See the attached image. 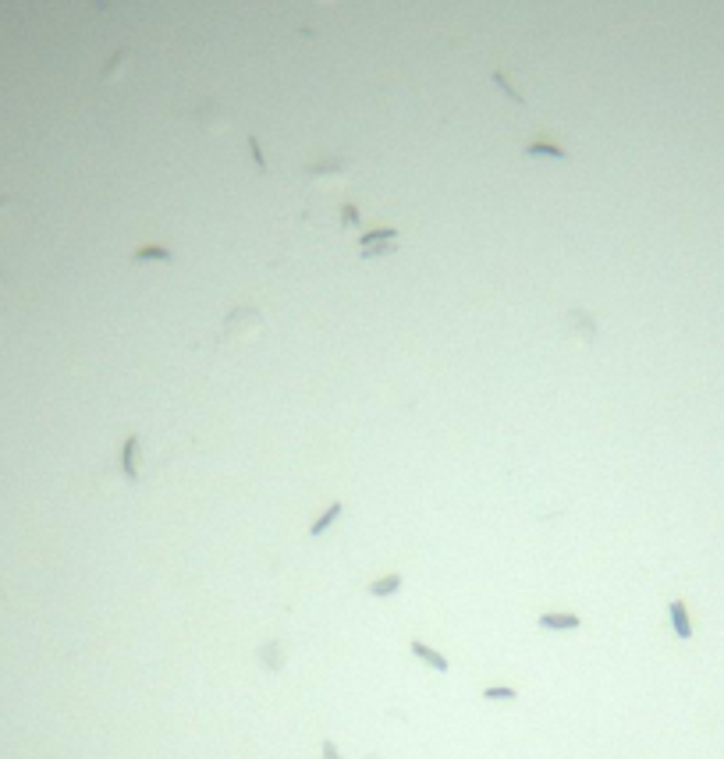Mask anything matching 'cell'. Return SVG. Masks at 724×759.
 <instances>
[{
    "mask_svg": "<svg viewBox=\"0 0 724 759\" xmlns=\"http://www.w3.org/2000/svg\"><path fill=\"white\" fill-rule=\"evenodd\" d=\"M132 263H174V252L163 245H142L132 252Z\"/></svg>",
    "mask_w": 724,
    "mask_h": 759,
    "instance_id": "8",
    "label": "cell"
},
{
    "mask_svg": "<svg viewBox=\"0 0 724 759\" xmlns=\"http://www.w3.org/2000/svg\"><path fill=\"white\" fill-rule=\"evenodd\" d=\"M341 227H345V231H355V227H359V209H355L352 202L341 206Z\"/></svg>",
    "mask_w": 724,
    "mask_h": 759,
    "instance_id": "18",
    "label": "cell"
},
{
    "mask_svg": "<svg viewBox=\"0 0 724 759\" xmlns=\"http://www.w3.org/2000/svg\"><path fill=\"white\" fill-rule=\"evenodd\" d=\"M483 699H487V702H515L519 688H512V685H487V688H483Z\"/></svg>",
    "mask_w": 724,
    "mask_h": 759,
    "instance_id": "14",
    "label": "cell"
},
{
    "mask_svg": "<svg viewBox=\"0 0 724 759\" xmlns=\"http://www.w3.org/2000/svg\"><path fill=\"white\" fill-rule=\"evenodd\" d=\"M394 238H398L394 227H377V231H369V234L359 238V252L362 248H377V245H394Z\"/></svg>",
    "mask_w": 724,
    "mask_h": 759,
    "instance_id": "12",
    "label": "cell"
},
{
    "mask_svg": "<svg viewBox=\"0 0 724 759\" xmlns=\"http://www.w3.org/2000/svg\"><path fill=\"white\" fill-rule=\"evenodd\" d=\"M139 458H142V444H139V436L132 433L125 444H121V472H125V479H139Z\"/></svg>",
    "mask_w": 724,
    "mask_h": 759,
    "instance_id": "6",
    "label": "cell"
},
{
    "mask_svg": "<svg viewBox=\"0 0 724 759\" xmlns=\"http://www.w3.org/2000/svg\"><path fill=\"white\" fill-rule=\"evenodd\" d=\"M313 4H334V0H313Z\"/></svg>",
    "mask_w": 724,
    "mask_h": 759,
    "instance_id": "21",
    "label": "cell"
},
{
    "mask_svg": "<svg viewBox=\"0 0 724 759\" xmlns=\"http://www.w3.org/2000/svg\"><path fill=\"white\" fill-rule=\"evenodd\" d=\"M522 156L536 160V156H551V160H568V149L561 142H551V139H529L522 146Z\"/></svg>",
    "mask_w": 724,
    "mask_h": 759,
    "instance_id": "5",
    "label": "cell"
},
{
    "mask_svg": "<svg viewBox=\"0 0 724 759\" xmlns=\"http://www.w3.org/2000/svg\"><path fill=\"white\" fill-rule=\"evenodd\" d=\"M401 582H405V579H401L398 572H391V575L373 579V582L366 586V593H369V596H377V600H384V596H394V593L401 589Z\"/></svg>",
    "mask_w": 724,
    "mask_h": 759,
    "instance_id": "9",
    "label": "cell"
},
{
    "mask_svg": "<svg viewBox=\"0 0 724 759\" xmlns=\"http://www.w3.org/2000/svg\"><path fill=\"white\" fill-rule=\"evenodd\" d=\"M355 174V163L345 156H320L306 167V178L313 185H348Z\"/></svg>",
    "mask_w": 724,
    "mask_h": 759,
    "instance_id": "2",
    "label": "cell"
},
{
    "mask_svg": "<svg viewBox=\"0 0 724 759\" xmlns=\"http://www.w3.org/2000/svg\"><path fill=\"white\" fill-rule=\"evenodd\" d=\"M341 515H345V504H341V500H334L331 508H327V511H323V515H320V518L309 526V536H323V533H327V529H331V526L341 518Z\"/></svg>",
    "mask_w": 724,
    "mask_h": 759,
    "instance_id": "11",
    "label": "cell"
},
{
    "mask_svg": "<svg viewBox=\"0 0 724 759\" xmlns=\"http://www.w3.org/2000/svg\"><path fill=\"white\" fill-rule=\"evenodd\" d=\"M263 337V313L256 306H234L224 323H220V341L224 344H238V348H249Z\"/></svg>",
    "mask_w": 724,
    "mask_h": 759,
    "instance_id": "1",
    "label": "cell"
},
{
    "mask_svg": "<svg viewBox=\"0 0 724 759\" xmlns=\"http://www.w3.org/2000/svg\"><path fill=\"white\" fill-rule=\"evenodd\" d=\"M260 664H263L267 671H277V667H285V649H277V642H267V646L260 649Z\"/></svg>",
    "mask_w": 724,
    "mask_h": 759,
    "instance_id": "16",
    "label": "cell"
},
{
    "mask_svg": "<svg viewBox=\"0 0 724 759\" xmlns=\"http://www.w3.org/2000/svg\"><path fill=\"white\" fill-rule=\"evenodd\" d=\"M249 149H253V160L260 170H267V160H263V149H260V139H249Z\"/></svg>",
    "mask_w": 724,
    "mask_h": 759,
    "instance_id": "19",
    "label": "cell"
},
{
    "mask_svg": "<svg viewBox=\"0 0 724 759\" xmlns=\"http://www.w3.org/2000/svg\"><path fill=\"white\" fill-rule=\"evenodd\" d=\"M494 86H498V89H501V93H505V96H508L515 107H529V103H526V96H522V93H519V89L508 82V75H505V71H494Z\"/></svg>",
    "mask_w": 724,
    "mask_h": 759,
    "instance_id": "15",
    "label": "cell"
},
{
    "mask_svg": "<svg viewBox=\"0 0 724 759\" xmlns=\"http://www.w3.org/2000/svg\"><path fill=\"white\" fill-rule=\"evenodd\" d=\"M320 752H323V759H341V752H338V745H334L331 738H327V741L320 745Z\"/></svg>",
    "mask_w": 724,
    "mask_h": 759,
    "instance_id": "20",
    "label": "cell"
},
{
    "mask_svg": "<svg viewBox=\"0 0 724 759\" xmlns=\"http://www.w3.org/2000/svg\"><path fill=\"white\" fill-rule=\"evenodd\" d=\"M536 625H540L544 632H575V628L582 625V618L572 614V610H547V614L536 618Z\"/></svg>",
    "mask_w": 724,
    "mask_h": 759,
    "instance_id": "4",
    "label": "cell"
},
{
    "mask_svg": "<svg viewBox=\"0 0 724 759\" xmlns=\"http://www.w3.org/2000/svg\"><path fill=\"white\" fill-rule=\"evenodd\" d=\"M671 625H674V635H678V639H689V635H692L689 610H685V603H682V600H674V603H671Z\"/></svg>",
    "mask_w": 724,
    "mask_h": 759,
    "instance_id": "13",
    "label": "cell"
},
{
    "mask_svg": "<svg viewBox=\"0 0 724 759\" xmlns=\"http://www.w3.org/2000/svg\"><path fill=\"white\" fill-rule=\"evenodd\" d=\"M565 330H568V337H575L579 344H593V341H597V316L586 313V309H572V313L565 316Z\"/></svg>",
    "mask_w": 724,
    "mask_h": 759,
    "instance_id": "3",
    "label": "cell"
},
{
    "mask_svg": "<svg viewBox=\"0 0 724 759\" xmlns=\"http://www.w3.org/2000/svg\"><path fill=\"white\" fill-rule=\"evenodd\" d=\"M125 61H132V50H121L117 57H110V68H103V79H117L125 71Z\"/></svg>",
    "mask_w": 724,
    "mask_h": 759,
    "instance_id": "17",
    "label": "cell"
},
{
    "mask_svg": "<svg viewBox=\"0 0 724 759\" xmlns=\"http://www.w3.org/2000/svg\"><path fill=\"white\" fill-rule=\"evenodd\" d=\"M195 117H199L202 128H209V132H224V128H227V114H224L213 100H202V103L195 107Z\"/></svg>",
    "mask_w": 724,
    "mask_h": 759,
    "instance_id": "7",
    "label": "cell"
},
{
    "mask_svg": "<svg viewBox=\"0 0 724 759\" xmlns=\"http://www.w3.org/2000/svg\"><path fill=\"white\" fill-rule=\"evenodd\" d=\"M412 656H415V660H423V664H426V667H433V671H447V656H444V653H437L433 646L419 642V639L412 642Z\"/></svg>",
    "mask_w": 724,
    "mask_h": 759,
    "instance_id": "10",
    "label": "cell"
}]
</instances>
